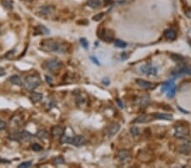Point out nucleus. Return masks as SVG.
Instances as JSON below:
<instances>
[{
  "mask_svg": "<svg viewBox=\"0 0 191 168\" xmlns=\"http://www.w3.org/2000/svg\"><path fill=\"white\" fill-rule=\"evenodd\" d=\"M41 46L43 49L56 53V54H65L67 52V47L62 43L53 39H46L41 43Z\"/></svg>",
  "mask_w": 191,
  "mask_h": 168,
  "instance_id": "f257e3e1",
  "label": "nucleus"
},
{
  "mask_svg": "<svg viewBox=\"0 0 191 168\" xmlns=\"http://www.w3.org/2000/svg\"><path fill=\"white\" fill-rule=\"evenodd\" d=\"M41 84V78L38 75H29L25 77L23 85L28 90H34Z\"/></svg>",
  "mask_w": 191,
  "mask_h": 168,
  "instance_id": "f03ea898",
  "label": "nucleus"
},
{
  "mask_svg": "<svg viewBox=\"0 0 191 168\" xmlns=\"http://www.w3.org/2000/svg\"><path fill=\"white\" fill-rule=\"evenodd\" d=\"M32 134L26 131L22 132H12L9 135V138L12 141H17V142H26L29 141L32 138Z\"/></svg>",
  "mask_w": 191,
  "mask_h": 168,
  "instance_id": "7ed1b4c3",
  "label": "nucleus"
},
{
  "mask_svg": "<svg viewBox=\"0 0 191 168\" xmlns=\"http://www.w3.org/2000/svg\"><path fill=\"white\" fill-rule=\"evenodd\" d=\"M62 143H67L71 144L72 145H75L76 147L83 146L87 144V139L82 136V135H76L75 137H65L62 138Z\"/></svg>",
  "mask_w": 191,
  "mask_h": 168,
  "instance_id": "20e7f679",
  "label": "nucleus"
},
{
  "mask_svg": "<svg viewBox=\"0 0 191 168\" xmlns=\"http://www.w3.org/2000/svg\"><path fill=\"white\" fill-rule=\"evenodd\" d=\"M62 67V63L58 59H49L45 63V68L50 72H56Z\"/></svg>",
  "mask_w": 191,
  "mask_h": 168,
  "instance_id": "39448f33",
  "label": "nucleus"
},
{
  "mask_svg": "<svg viewBox=\"0 0 191 168\" xmlns=\"http://www.w3.org/2000/svg\"><path fill=\"white\" fill-rule=\"evenodd\" d=\"M189 132H190V130L187 127H185V126H177L175 128L174 136L177 138L184 139L189 135Z\"/></svg>",
  "mask_w": 191,
  "mask_h": 168,
  "instance_id": "423d86ee",
  "label": "nucleus"
},
{
  "mask_svg": "<svg viewBox=\"0 0 191 168\" xmlns=\"http://www.w3.org/2000/svg\"><path fill=\"white\" fill-rule=\"evenodd\" d=\"M140 71L142 73L147 76H156L157 75V68L152 65H144L140 67Z\"/></svg>",
  "mask_w": 191,
  "mask_h": 168,
  "instance_id": "0eeeda50",
  "label": "nucleus"
},
{
  "mask_svg": "<svg viewBox=\"0 0 191 168\" xmlns=\"http://www.w3.org/2000/svg\"><path fill=\"white\" fill-rule=\"evenodd\" d=\"M155 115H142L138 116L136 119L133 121V123H148L154 121Z\"/></svg>",
  "mask_w": 191,
  "mask_h": 168,
  "instance_id": "6e6552de",
  "label": "nucleus"
},
{
  "mask_svg": "<svg viewBox=\"0 0 191 168\" xmlns=\"http://www.w3.org/2000/svg\"><path fill=\"white\" fill-rule=\"evenodd\" d=\"M55 12V7L51 5H44L39 8V13L43 16H49Z\"/></svg>",
  "mask_w": 191,
  "mask_h": 168,
  "instance_id": "1a4fd4ad",
  "label": "nucleus"
},
{
  "mask_svg": "<svg viewBox=\"0 0 191 168\" xmlns=\"http://www.w3.org/2000/svg\"><path fill=\"white\" fill-rule=\"evenodd\" d=\"M136 83L140 88H142L144 89H154L155 88V85L154 83L147 82V81H144L143 79H137L136 80Z\"/></svg>",
  "mask_w": 191,
  "mask_h": 168,
  "instance_id": "9d476101",
  "label": "nucleus"
},
{
  "mask_svg": "<svg viewBox=\"0 0 191 168\" xmlns=\"http://www.w3.org/2000/svg\"><path fill=\"white\" fill-rule=\"evenodd\" d=\"M119 130H120V125L117 122H114V123L110 125L108 131H107V136L109 138H112L113 136H115L118 132Z\"/></svg>",
  "mask_w": 191,
  "mask_h": 168,
  "instance_id": "9b49d317",
  "label": "nucleus"
},
{
  "mask_svg": "<svg viewBox=\"0 0 191 168\" xmlns=\"http://www.w3.org/2000/svg\"><path fill=\"white\" fill-rule=\"evenodd\" d=\"M65 128L61 126H55L52 128V135L54 138H59L64 135Z\"/></svg>",
  "mask_w": 191,
  "mask_h": 168,
  "instance_id": "f8f14e48",
  "label": "nucleus"
},
{
  "mask_svg": "<svg viewBox=\"0 0 191 168\" xmlns=\"http://www.w3.org/2000/svg\"><path fill=\"white\" fill-rule=\"evenodd\" d=\"M49 33H50L49 30L46 26H43V25H38V26H37L35 27V35H38V34L48 35V34H49Z\"/></svg>",
  "mask_w": 191,
  "mask_h": 168,
  "instance_id": "ddd939ff",
  "label": "nucleus"
},
{
  "mask_svg": "<svg viewBox=\"0 0 191 168\" xmlns=\"http://www.w3.org/2000/svg\"><path fill=\"white\" fill-rule=\"evenodd\" d=\"M117 156H118V158H119L121 161H128V160L130 158V152L128 151V150L122 149V150H120V151L118 152Z\"/></svg>",
  "mask_w": 191,
  "mask_h": 168,
  "instance_id": "4468645a",
  "label": "nucleus"
},
{
  "mask_svg": "<svg viewBox=\"0 0 191 168\" xmlns=\"http://www.w3.org/2000/svg\"><path fill=\"white\" fill-rule=\"evenodd\" d=\"M179 151L184 155H190L191 153V144L190 142L185 141L183 145H181Z\"/></svg>",
  "mask_w": 191,
  "mask_h": 168,
  "instance_id": "2eb2a0df",
  "label": "nucleus"
},
{
  "mask_svg": "<svg viewBox=\"0 0 191 168\" xmlns=\"http://www.w3.org/2000/svg\"><path fill=\"white\" fill-rule=\"evenodd\" d=\"M155 119H161V120H166V121H171L172 120L173 116L170 114L167 113H155L154 114Z\"/></svg>",
  "mask_w": 191,
  "mask_h": 168,
  "instance_id": "dca6fc26",
  "label": "nucleus"
},
{
  "mask_svg": "<svg viewBox=\"0 0 191 168\" xmlns=\"http://www.w3.org/2000/svg\"><path fill=\"white\" fill-rule=\"evenodd\" d=\"M175 87H176V85H175L173 80L168 81V82H165V83L162 85V87H161V92H163V93L167 92V91H169L170 89H172V88H175Z\"/></svg>",
  "mask_w": 191,
  "mask_h": 168,
  "instance_id": "f3484780",
  "label": "nucleus"
},
{
  "mask_svg": "<svg viewBox=\"0 0 191 168\" xmlns=\"http://www.w3.org/2000/svg\"><path fill=\"white\" fill-rule=\"evenodd\" d=\"M43 95L42 93H35V92L32 93L31 96H30V99H31L32 102L34 103V104L40 102V101L43 99Z\"/></svg>",
  "mask_w": 191,
  "mask_h": 168,
  "instance_id": "a211bd4d",
  "label": "nucleus"
},
{
  "mask_svg": "<svg viewBox=\"0 0 191 168\" xmlns=\"http://www.w3.org/2000/svg\"><path fill=\"white\" fill-rule=\"evenodd\" d=\"M9 81L12 84H15V85H17V86H21L23 84L22 81H21V78L20 76L18 75H13L9 77Z\"/></svg>",
  "mask_w": 191,
  "mask_h": 168,
  "instance_id": "6ab92c4d",
  "label": "nucleus"
},
{
  "mask_svg": "<svg viewBox=\"0 0 191 168\" xmlns=\"http://www.w3.org/2000/svg\"><path fill=\"white\" fill-rule=\"evenodd\" d=\"M176 32L172 29H167L164 32V37L169 40H174L176 38Z\"/></svg>",
  "mask_w": 191,
  "mask_h": 168,
  "instance_id": "aec40b11",
  "label": "nucleus"
},
{
  "mask_svg": "<svg viewBox=\"0 0 191 168\" xmlns=\"http://www.w3.org/2000/svg\"><path fill=\"white\" fill-rule=\"evenodd\" d=\"M102 38L105 42H111L113 40V33L111 31L105 30L102 34Z\"/></svg>",
  "mask_w": 191,
  "mask_h": 168,
  "instance_id": "412c9836",
  "label": "nucleus"
},
{
  "mask_svg": "<svg viewBox=\"0 0 191 168\" xmlns=\"http://www.w3.org/2000/svg\"><path fill=\"white\" fill-rule=\"evenodd\" d=\"M87 4L92 9H97L100 6V0H88Z\"/></svg>",
  "mask_w": 191,
  "mask_h": 168,
  "instance_id": "4be33fe9",
  "label": "nucleus"
},
{
  "mask_svg": "<svg viewBox=\"0 0 191 168\" xmlns=\"http://www.w3.org/2000/svg\"><path fill=\"white\" fill-rule=\"evenodd\" d=\"M171 58L173 61L178 63V64H182L185 61V59L183 56L179 55H171Z\"/></svg>",
  "mask_w": 191,
  "mask_h": 168,
  "instance_id": "5701e85b",
  "label": "nucleus"
},
{
  "mask_svg": "<svg viewBox=\"0 0 191 168\" xmlns=\"http://www.w3.org/2000/svg\"><path fill=\"white\" fill-rule=\"evenodd\" d=\"M115 47L120 48V49H125L128 46L127 43H125L124 41H122L121 39H115Z\"/></svg>",
  "mask_w": 191,
  "mask_h": 168,
  "instance_id": "b1692460",
  "label": "nucleus"
},
{
  "mask_svg": "<svg viewBox=\"0 0 191 168\" xmlns=\"http://www.w3.org/2000/svg\"><path fill=\"white\" fill-rule=\"evenodd\" d=\"M37 137H38L41 139H46L49 138V134L45 130H41L37 132Z\"/></svg>",
  "mask_w": 191,
  "mask_h": 168,
  "instance_id": "393cba45",
  "label": "nucleus"
},
{
  "mask_svg": "<svg viewBox=\"0 0 191 168\" xmlns=\"http://www.w3.org/2000/svg\"><path fill=\"white\" fill-rule=\"evenodd\" d=\"M140 105L141 106H143V107H146L147 105H148V104H149V102H150V98L148 97V96H145V97H144V98H142L141 99H140Z\"/></svg>",
  "mask_w": 191,
  "mask_h": 168,
  "instance_id": "a878e982",
  "label": "nucleus"
},
{
  "mask_svg": "<svg viewBox=\"0 0 191 168\" xmlns=\"http://www.w3.org/2000/svg\"><path fill=\"white\" fill-rule=\"evenodd\" d=\"M80 43H81V45L85 49H88V40L85 38V37H82L81 39H80Z\"/></svg>",
  "mask_w": 191,
  "mask_h": 168,
  "instance_id": "bb28decb",
  "label": "nucleus"
},
{
  "mask_svg": "<svg viewBox=\"0 0 191 168\" xmlns=\"http://www.w3.org/2000/svg\"><path fill=\"white\" fill-rule=\"evenodd\" d=\"M32 165V161H25V162L20 163L19 166H18V167L19 168L30 167Z\"/></svg>",
  "mask_w": 191,
  "mask_h": 168,
  "instance_id": "cd10ccee",
  "label": "nucleus"
},
{
  "mask_svg": "<svg viewBox=\"0 0 191 168\" xmlns=\"http://www.w3.org/2000/svg\"><path fill=\"white\" fill-rule=\"evenodd\" d=\"M54 163H55V165H61V164H64V163H65V161H64V159H63L61 156H59V157L55 158V159L54 160Z\"/></svg>",
  "mask_w": 191,
  "mask_h": 168,
  "instance_id": "c85d7f7f",
  "label": "nucleus"
},
{
  "mask_svg": "<svg viewBox=\"0 0 191 168\" xmlns=\"http://www.w3.org/2000/svg\"><path fill=\"white\" fill-rule=\"evenodd\" d=\"M3 5L6 9H12V3L9 2V1H8V0L3 1Z\"/></svg>",
  "mask_w": 191,
  "mask_h": 168,
  "instance_id": "c756f323",
  "label": "nucleus"
},
{
  "mask_svg": "<svg viewBox=\"0 0 191 168\" xmlns=\"http://www.w3.org/2000/svg\"><path fill=\"white\" fill-rule=\"evenodd\" d=\"M175 93H176V87L173 88H172V89H170L169 91H167V95L168 98L172 99V98L174 97Z\"/></svg>",
  "mask_w": 191,
  "mask_h": 168,
  "instance_id": "7c9ffc66",
  "label": "nucleus"
},
{
  "mask_svg": "<svg viewBox=\"0 0 191 168\" xmlns=\"http://www.w3.org/2000/svg\"><path fill=\"white\" fill-rule=\"evenodd\" d=\"M32 149L33 151H36V152H38V151H41L42 149H43V147L40 145V144H33L32 145Z\"/></svg>",
  "mask_w": 191,
  "mask_h": 168,
  "instance_id": "2f4dec72",
  "label": "nucleus"
},
{
  "mask_svg": "<svg viewBox=\"0 0 191 168\" xmlns=\"http://www.w3.org/2000/svg\"><path fill=\"white\" fill-rule=\"evenodd\" d=\"M131 133L133 134V136H138L139 134V129L137 127H133L131 128Z\"/></svg>",
  "mask_w": 191,
  "mask_h": 168,
  "instance_id": "473e14b6",
  "label": "nucleus"
},
{
  "mask_svg": "<svg viewBox=\"0 0 191 168\" xmlns=\"http://www.w3.org/2000/svg\"><path fill=\"white\" fill-rule=\"evenodd\" d=\"M103 16H104V14H103V13H100V14H98V15L94 16L93 17V20H95V21H99V20L102 19Z\"/></svg>",
  "mask_w": 191,
  "mask_h": 168,
  "instance_id": "72a5a7b5",
  "label": "nucleus"
},
{
  "mask_svg": "<svg viewBox=\"0 0 191 168\" xmlns=\"http://www.w3.org/2000/svg\"><path fill=\"white\" fill-rule=\"evenodd\" d=\"M6 128V123L3 121H0V131L4 130Z\"/></svg>",
  "mask_w": 191,
  "mask_h": 168,
  "instance_id": "f704fd0d",
  "label": "nucleus"
},
{
  "mask_svg": "<svg viewBox=\"0 0 191 168\" xmlns=\"http://www.w3.org/2000/svg\"><path fill=\"white\" fill-rule=\"evenodd\" d=\"M90 59H91L94 64H96L97 65H99V60L97 59V58L94 57V56H91V57H90Z\"/></svg>",
  "mask_w": 191,
  "mask_h": 168,
  "instance_id": "c9c22d12",
  "label": "nucleus"
},
{
  "mask_svg": "<svg viewBox=\"0 0 191 168\" xmlns=\"http://www.w3.org/2000/svg\"><path fill=\"white\" fill-rule=\"evenodd\" d=\"M5 163H10L9 161L6 160V159H2L0 158V164H5Z\"/></svg>",
  "mask_w": 191,
  "mask_h": 168,
  "instance_id": "e433bc0d",
  "label": "nucleus"
},
{
  "mask_svg": "<svg viewBox=\"0 0 191 168\" xmlns=\"http://www.w3.org/2000/svg\"><path fill=\"white\" fill-rule=\"evenodd\" d=\"M45 77H46V81H47V82H49V84H51V83H52V82H53L52 78H51V77H49V76H46Z\"/></svg>",
  "mask_w": 191,
  "mask_h": 168,
  "instance_id": "4c0bfd02",
  "label": "nucleus"
},
{
  "mask_svg": "<svg viewBox=\"0 0 191 168\" xmlns=\"http://www.w3.org/2000/svg\"><path fill=\"white\" fill-rule=\"evenodd\" d=\"M103 83L105 84V85H109V83H110L109 79H108V78H105V79L103 80Z\"/></svg>",
  "mask_w": 191,
  "mask_h": 168,
  "instance_id": "58836bf2",
  "label": "nucleus"
},
{
  "mask_svg": "<svg viewBox=\"0 0 191 168\" xmlns=\"http://www.w3.org/2000/svg\"><path fill=\"white\" fill-rule=\"evenodd\" d=\"M5 74H6L5 71H4L3 68H0V76H4Z\"/></svg>",
  "mask_w": 191,
  "mask_h": 168,
  "instance_id": "ea45409f",
  "label": "nucleus"
},
{
  "mask_svg": "<svg viewBox=\"0 0 191 168\" xmlns=\"http://www.w3.org/2000/svg\"><path fill=\"white\" fill-rule=\"evenodd\" d=\"M118 103H119V105H120V107H123V104L121 102V100H120V99H118Z\"/></svg>",
  "mask_w": 191,
  "mask_h": 168,
  "instance_id": "a19ab883",
  "label": "nucleus"
},
{
  "mask_svg": "<svg viewBox=\"0 0 191 168\" xmlns=\"http://www.w3.org/2000/svg\"><path fill=\"white\" fill-rule=\"evenodd\" d=\"M190 47H191V40L190 41Z\"/></svg>",
  "mask_w": 191,
  "mask_h": 168,
  "instance_id": "79ce46f5",
  "label": "nucleus"
}]
</instances>
